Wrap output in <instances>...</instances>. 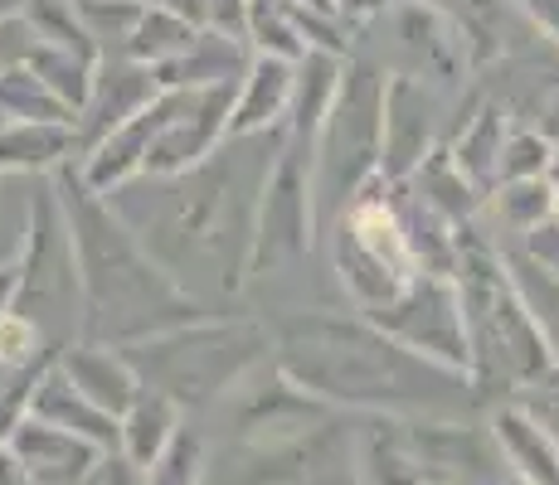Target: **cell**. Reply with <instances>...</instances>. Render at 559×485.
Here are the masks:
<instances>
[{
	"label": "cell",
	"instance_id": "cell-10",
	"mask_svg": "<svg viewBox=\"0 0 559 485\" xmlns=\"http://www.w3.org/2000/svg\"><path fill=\"white\" fill-rule=\"evenodd\" d=\"M555 219H559V204H555Z\"/></svg>",
	"mask_w": 559,
	"mask_h": 485
},
{
	"label": "cell",
	"instance_id": "cell-7",
	"mask_svg": "<svg viewBox=\"0 0 559 485\" xmlns=\"http://www.w3.org/2000/svg\"><path fill=\"white\" fill-rule=\"evenodd\" d=\"M525 257H535V263L545 267V272L559 277V219L540 223V229L531 233V247H525Z\"/></svg>",
	"mask_w": 559,
	"mask_h": 485
},
{
	"label": "cell",
	"instance_id": "cell-8",
	"mask_svg": "<svg viewBox=\"0 0 559 485\" xmlns=\"http://www.w3.org/2000/svg\"><path fill=\"white\" fill-rule=\"evenodd\" d=\"M521 5L531 10V15H535V25H540L545 35L559 39V0H521Z\"/></svg>",
	"mask_w": 559,
	"mask_h": 485
},
{
	"label": "cell",
	"instance_id": "cell-2",
	"mask_svg": "<svg viewBox=\"0 0 559 485\" xmlns=\"http://www.w3.org/2000/svg\"><path fill=\"white\" fill-rule=\"evenodd\" d=\"M501 441H507V457L525 471L531 485H559V441L550 437V427H540L531 413L511 408L501 413Z\"/></svg>",
	"mask_w": 559,
	"mask_h": 485
},
{
	"label": "cell",
	"instance_id": "cell-5",
	"mask_svg": "<svg viewBox=\"0 0 559 485\" xmlns=\"http://www.w3.org/2000/svg\"><path fill=\"white\" fill-rule=\"evenodd\" d=\"M550 166H555V150H550L545 136H535V132L511 136V146L501 150V175H507V185L511 180H545Z\"/></svg>",
	"mask_w": 559,
	"mask_h": 485
},
{
	"label": "cell",
	"instance_id": "cell-3",
	"mask_svg": "<svg viewBox=\"0 0 559 485\" xmlns=\"http://www.w3.org/2000/svg\"><path fill=\"white\" fill-rule=\"evenodd\" d=\"M511 267H515V287H521V296H525V306H531V316L540 320V330H545V340H550V350H555V360H559V277L555 272H545L535 257H511Z\"/></svg>",
	"mask_w": 559,
	"mask_h": 485
},
{
	"label": "cell",
	"instance_id": "cell-9",
	"mask_svg": "<svg viewBox=\"0 0 559 485\" xmlns=\"http://www.w3.org/2000/svg\"><path fill=\"white\" fill-rule=\"evenodd\" d=\"M545 180H550V190L559 194V156H555V166H550V175H545Z\"/></svg>",
	"mask_w": 559,
	"mask_h": 485
},
{
	"label": "cell",
	"instance_id": "cell-4",
	"mask_svg": "<svg viewBox=\"0 0 559 485\" xmlns=\"http://www.w3.org/2000/svg\"><path fill=\"white\" fill-rule=\"evenodd\" d=\"M555 204H559V194L550 190V180H511V185L497 194V209L507 214V223L521 233H535L540 223H550Z\"/></svg>",
	"mask_w": 559,
	"mask_h": 485
},
{
	"label": "cell",
	"instance_id": "cell-1",
	"mask_svg": "<svg viewBox=\"0 0 559 485\" xmlns=\"http://www.w3.org/2000/svg\"><path fill=\"white\" fill-rule=\"evenodd\" d=\"M462 272H467L462 316H467V330H472V350L491 354V360L521 384H535L540 374H550L555 350H550V340H545L540 320H535L531 306H525L515 277H507L481 253L467 257Z\"/></svg>",
	"mask_w": 559,
	"mask_h": 485
},
{
	"label": "cell",
	"instance_id": "cell-6",
	"mask_svg": "<svg viewBox=\"0 0 559 485\" xmlns=\"http://www.w3.org/2000/svg\"><path fill=\"white\" fill-rule=\"evenodd\" d=\"M531 388L540 393V403H535V413H531V417H535L540 427H550V437L559 441V364H555L550 374H540V379H535Z\"/></svg>",
	"mask_w": 559,
	"mask_h": 485
}]
</instances>
